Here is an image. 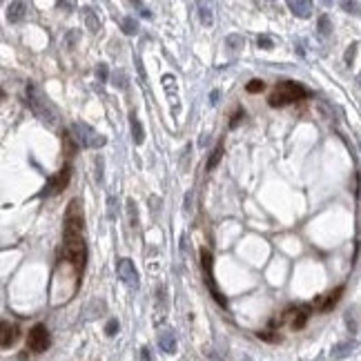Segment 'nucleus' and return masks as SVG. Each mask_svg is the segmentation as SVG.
<instances>
[{
    "label": "nucleus",
    "mask_w": 361,
    "mask_h": 361,
    "mask_svg": "<svg viewBox=\"0 0 361 361\" xmlns=\"http://www.w3.org/2000/svg\"><path fill=\"white\" fill-rule=\"evenodd\" d=\"M63 254L65 261L74 268V275L81 279L87 263V243H85V217L78 198H72L65 212L63 230Z\"/></svg>",
    "instance_id": "1"
},
{
    "label": "nucleus",
    "mask_w": 361,
    "mask_h": 361,
    "mask_svg": "<svg viewBox=\"0 0 361 361\" xmlns=\"http://www.w3.org/2000/svg\"><path fill=\"white\" fill-rule=\"evenodd\" d=\"M25 94H27V105L31 107V111H34L43 123H47V125H56L58 123V110L47 98V94H45L36 83H27Z\"/></svg>",
    "instance_id": "2"
},
{
    "label": "nucleus",
    "mask_w": 361,
    "mask_h": 361,
    "mask_svg": "<svg viewBox=\"0 0 361 361\" xmlns=\"http://www.w3.org/2000/svg\"><path fill=\"white\" fill-rule=\"evenodd\" d=\"M310 92L305 89L301 83L297 81H281L277 83L275 92L270 94L268 103L270 107H283V105H290V103H297L301 101V98H308Z\"/></svg>",
    "instance_id": "3"
},
{
    "label": "nucleus",
    "mask_w": 361,
    "mask_h": 361,
    "mask_svg": "<svg viewBox=\"0 0 361 361\" xmlns=\"http://www.w3.org/2000/svg\"><path fill=\"white\" fill-rule=\"evenodd\" d=\"M72 136L76 140V145L85 149H101L103 145L107 143V139L103 134H98L89 123H83V120H76L72 125Z\"/></svg>",
    "instance_id": "4"
},
{
    "label": "nucleus",
    "mask_w": 361,
    "mask_h": 361,
    "mask_svg": "<svg viewBox=\"0 0 361 361\" xmlns=\"http://www.w3.org/2000/svg\"><path fill=\"white\" fill-rule=\"evenodd\" d=\"M198 256H201L203 277H205V285H207V290H210V294H212L214 301H217V304L221 305V308H227V299H225V294H223L221 290H219L217 279H214V272H212V268H214V256H212V252L207 250V248H201Z\"/></svg>",
    "instance_id": "5"
},
{
    "label": "nucleus",
    "mask_w": 361,
    "mask_h": 361,
    "mask_svg": "<svg viewBox=\"0 0 361 361\" xmlns=\"http://www.w3.org/2000/svg\"><path fill=\"white\" fill-rule=\"evenodd\" d=\"M49 343H52V339H49V330L43 326V323H36L27 334V350L40 355V352H45L49 348Z\"/></svg>",
    "instance_id": "6"
},
{
    "label": "nucleus",
    "mask_w": 361,
    "mask_h": 361,
    "mask_svg": "<svg viewBox=\"0 0 361 361\" xmlns=\"http://www.w3.org/2000/svg\"><path fill=\"white\" fill-rule=\"evenodd\" d=\"M116 275H118V279L123 281V283L127 285L130 290H136L139 288V272H136V268H134V263H132V259H118L116 261Z\"/></svg>",
    "instance_id": "7"
},
{
    "label": "nucleus",
    "mask_w": 361,
    "mask_h": 361,
    "mask_svg": "<svg viewBox=\"0 0 361 361\" xmlns=\"http://www.w3.org/2000/svg\"><path fill=\"white\" fill-rule=\"evenodd\" d=\"M69 178H72V165H65L60 172H56L52 178L47 181V185H45V192L47 196H56V194H60L65 188H67Z\"/></svg>",
    "instance_id": "8"
},
{
    "label": "nucleus",
    "mask_w": 361,
    "mask_h": 361,
    "mask_svg": "<svg viewBox=\"0 0 361 361\" xmlns=\"http://www.w3.org/2000/svg\"><path fill=\"white\" fill-rule=\"evenodd\" d=\"M310 312H312L310 305H299V308L288 310V312H285V319L290 321V328H292V330H301V328L308 323Z\"/></svg>",
    "instance_id": "9"
},
{
    "label": "nucleus",
    "mask_w": 361,
    "mask_h": 361,
    "mask_svg": "<svg viewBox=\"0 0 361 361\" xmlns=\"http://www.w3.org/2000/svg\"><path fill=\"white\" fill-rule=\"evenodd\" d=\"M18 337H20L18 326H16V323H9V321H2V341H0V346L11 348L18 341Z\"/></svg>",
    "instance_id": "10"
},
{
    "label": "nucleus",
    "mask_w": 361,
    "mask_h": 361,
    "mask_svg": "<svg viewBox=\"0 0 361 361\" xmlns=\"http://www.w3.org/2000/svg\"><path fill=\"white\" fill-rule=\"evenodd\" d=\"M343 290H346V288H343V285H339V288H334L333 292H328L326 297L319 301V310H321V312H330V310H333L334 305L339 304V299H341Z\"/></svg>",
    "instance_id": "11"
},
{
    "label": "nucleus",
    "mask_w": 361,
    "mask_h": 361,
    "mask_svg": "<svg viewBox=\"0 0 361 361\" xmlns=\"http://www.w3.org/2000/svg\"><path fill=\"white\" fill-rule=\"evenodd\" d=\"M288 9L292 11L297 18H310V16H312V2H308V0H290Z\"/></svg>",
    "instance_id": "12"
},
{
    "label": "nucleus",
    "mask_w": 361,
    "mask_h": 361,
    "mask_svg": "<svg viewBox=\"0 0 361 361\" xmlns=\"http://www.w3.org/2000/svg\"><path fill=\"white\" fill-rule=\"evenodd\" d=\"M25 16H27V5L25 2L16 0V2L7 5V20L9 23H20V20H25Z\"/></svg>",
    "instance_id": "13"
},
{
    "label": "nucleus",
    "mask_w": 361,
    "mask_h": 361,
    "mask_svg": "<svg viewBox=\"0 0 361 361\" xmlns=\"http://www.w3.org/2000/svg\"><path fill=\"white\" fill-rule=\"evenodd\" d=\"M159 348L165 352V355H174L176 352V334L172 330H165V333L159 334Z\"/></svg>",
    "instance_id": "14"
},
{
    "label": "nucleus",
    "mask_w": 361,
    "mask_h": 361,
    "mask_svg": "<svg viewBox=\"0 0 361 361\" xmlns=\"http://www.w3.org/2000/svg\"><path fill=\"white\" fill-rule=\"evenodd\" d=\"M130 130H132V140H134L136 145H143L145 130H143V125H140V120H139V116H136L134 110L130 111Z\"/></svg>",
    "instance_id": "15"
},
{
    "label": "nucleus",
    "mask_w": 361,
    "mask_h": 361,
    "mask_svg": "<svg viewBox=\"0 0 361 361\" xmlns=\"http://www.w3.org/2000/svg\"><path fill=\"white\" fill-rule=\"evenodd\" d=\"M83 16H85V27L92 31V34H98V29H101V20H98L96 11L92 7H83Z\"/></svg>",
    "instance_id": "16"
},
{
    "label": "nucleus",
    "mask_w": 361,
    "mask_h": 361,
    "mask_svg": "<svg viewBox=\"0 0 361 361\" xmlns=\"http://www.w3.org/2000/svg\"><path fill=\"white\" fill-rule=\"evenodd\" d=\"M196 9H198V18H201V25H203V27H212V25H214V11H212V7H210V5H203V2H198Z\"/></svg>",
    "instance_id": "17"
},
{
    "label": "nucleus",
    "mask_w": 361,
    "mask_h": 361,
    "mask_svg": "<svg viewBox=\"0 0 361 361\" xmlns=\"http://www.w3.org/2000/svg\"><path fill=\"white\" fill-rule=\"evenodd\" d=\"M352 350H355V341H343V343H337V346L330 350V357H333V359H343V357H348Z\"/></svg>",
    "instance_id": "18"
},
{
    "label": "nucleus",
    "mask_w": 361,
    "mask_h": 361,
    "mask_svg": "<svg viewBox=\"0 0 361 361\" xmlns=\"http://www.w3.org/2000/svg\"><path fill=\"white\" fill-rule=\"evenodd\" d=\"M221 159H223V143H219L217 147L212 149V154H210V159H207V163H205V172H212V169L217 167L219 163H221Z\"/></svg>",
    "instance_id": "19"
},
{
    "label": "nucleus",
    "mask_w": 361,
    "mask_h": 361,
    "mask_svg": "<svg viewBox=\"0 0 361 361\" xmlns=\"http://www.w3.org/2000/svg\"><path fill=\"white\" fill-rule=\"evenodd\" d=\"M120 29H123V34L125 36H134L139 31V25L132 16H125V18H120Z\"/></svg>",
    "instance_id": "20"
},
{
    "label": "nucleus",
    "mask_w": 361,
    "mask_h": 361,
    "mask_svg": "<svg viewBox=\"0 0 361 361\" xmlns=\"http://www.w3.org/2000/svg\"><path fill=\"white\" fill-rule=\"evenodd\" d=\"M317 29H319V36H323V38L333 34V23H330V18H328V16H321Z\"/></svg>",
    "instance_id": "21"
},
{
    "label": "nucleus",
    "mask_w": 361,
    "mask_h": 361,
    "mask_svg": "<svg viewBox=\"0 0 361 361\" xmlns=\"http://www.w3.org/2000/svg\"><path fill=\"white\" fill-rule=\"evenodd\" d=\"M111 85H114L116 89H125L127 87V74L123 72V69H118V72L111 76Z\"/></svg>",
    "instance_id": "22"
},
{
    "label": "nucleus",
    "mask_w": 361,
    "mask_h": 361,
    "mask_svg": "<svg viewBox=\"0 0 361 361\" xmlns=\"http://www.w3.org/2000/svg\"><path fill=\"white\" fill-rule=\"evenodd\" d=\"M127 214H130V225H132V227L139 225V212H136L134 198H127Z\"/></svg>",
    "instance_id": "23"
},
{
    "label": "nucleus",
    "mask_w": 361,
    "mask_h": 361,
    "mask_svg": "<svg viewBox=\"0 0 361 361\" xmlns=\"http://www.w3.org/2000/svg\"><path fill=\"white\" fill-rule=\"evenodd\" d=\"M265 89V83L263 81H259V78H254V81H250L246 85V92L248 94H261Z\"/></svg>",
    "instance_id": "24"
},
{
    "label": "nucleus",
    "mask_w": 361,
    "mask_h": 361,
    "mask_svg": "<svg viewBox=\"0 0 361 361\" xmlns=\"http://www.w3.org/2000/svg\"><path fill=\"white\" fill-rule=\"evenodd\" d=\"M346 323H348V330H350L352 334L357 333V310L355 308H350L346 312Z\"/></svg>",
    "instance_id": "25"
},
{
    "label": "nucleus",
    "mask_w": 361,
    "mask_h": 361,
    "mask_svg": "<svg viewBox=\"0 0 361 361\" xmlns=\"http://www.w3.org/2000/svg\"><path fill=\"white\" fill-rule=\"evenodd\" d=\"M96 78L101 83H107L110 81V67H107V63H98L96 67Z\"/></svg>",
    "instance_id": "26"
},
{
    "label": "nucleus",
    "mask_w": 361,
    "mask_h": 361,
    "mask_svg": "<svg viewBox=\"0 0 361 361\" xmlns=\"http://www.w3.org/2000/svg\"><path fill=\"white\" fill-rule=\"evenodd\" d=\"M225 47H230L232 52H236V49L243 47V38H241V36H227V38H225Z\"/></svg>",
    "instance_id": "27"
},
{
    "label": "nucleus",
    "mask_w": 361,
    "mask_h": 361,
    "mask_svg": "<svg viewBox=\"0 0 361 361\" xmlns=\"http://www.w3.org/2000/svg\"><path fill=\"white\" fill-rule=\"evenodd\" d=\"M243 118H246V111H243V110H241V107H239V110H236L234 114H232V120H230V130H234V127H239V123H241V120H243Z\"/></svg>",
    "instance_id": "28"
},
{
    "label": "nucleus",
    "mask_w": 361,
    "mask_h": 361,
    "mask_svg": "<svg viewBox=\"0 0 361 361\" xmlns=\"http://www.w3.org/2000/svg\"><path fill=\"white\" fill-rule=\"evenodd\" d=\"M116 333H118V319H110L105 326V334L107 337H114Z\"/></svg>",
    "instance_id": "29"
},
{
    "label": "nucleus",
    "mask_w": 361,
    "mask_h": 361,
    "mask_svg": "<svg viewBox=\"0 0 361 361\" xmlns=\"http://www.w3.org/2000/svg\"><path fill=\"white\" fill-rule=\"evenodd\" d=\"M357 54V43H352L350 47L346 49V56H343V60H346V65H352V58H355Z\"/></svg>",
    "instance_id": "30"
},
{
    "label": "nucleus",
    "mask_w": 361,
    "mask_h": 361,
    "mask_svg": "<svg viewBox=\"0 0 361 361\" xmlns=\"http://www.w3.org/2000/svg\"><path fill=\"white\" fill-rule=\"evenodd\" d=\"M256 43H259L261 49H272V47H275V43H272V38H270V36H259V40H256Z\"/></svg>",
    "instance_id": "31"
},
{
    "label": "nucleus",
    "mask_w": 361,
    "mask_h": 361,
    "mask_svg": "<svg viewBox=\"0 0 361 361\" xmlns=\"http://www.w3.org/2000/svg\"><path fill=\"white\" fill-rule=\"evenodd\" d=\"M339 5H341V9H346L348 14H359V5H357V2H346V0H343Z\"/></svg>",
    "instance_id": "32"
},
{
    "label": "nucleus",
    "mask_w": 361,
    "mask_h": 361,
    "mask_svg": "<svg viewBox=\"0 0 361 361\" xmlns=\"http://www.w3.org/2000/svg\"><path fill=\"white\" fill-rule=\"evenodd\" d=\"M149 210H152V214H159L161 212V196H149Z\"/></svg>",
    "instance_id": "33"
},
{
    "label": "nucleus",
    "mask_w": 361,
    "mask_h": 361,
    "mask_svg": "<svg viewBox=\"0 0 361 361\" xmlns=\"http://www.w3.org/2000/svg\"><path fill=\"white\" fill-rule=\"evenodd\" d=\"M107 219H116V196H110V201H107Z\"/></svg>",
    "instance_id": "34"
},
{
    "label": "nucleus",
    "mask_w": 361,
    "mask_h": 361,
    "mask_svg": "<svg viewBox=\"0 0 361 361\" xmlns=\"http://www.w3.org/2000/svg\"><path fill=\"white\" fill-rule=\"evenodd\" d=\"M96 181H103V156H96Z\"/></svg>",
    "instance_id": "35"
},
{
    "label": "nucleus",
    "mask_w": 361,
    "mask_h": 361,
    "mask_svg": "<svg viewBox=\"0 0 361 361\" xmlns=\"http://www.w3.org/2000/svg\"><path fill=\"white\" fill-rule=\"evenodd\" d=\"M134 7H139V14L143 16V18H147V20L152 18V11H149L147 7H143V2H134Z\"/></svg>",
    "instance_id": "36"
},
{
    "label": "nucleus",
    "mask_w": 361,
    "mask_h": 361,
    "mask_svg": "<svg viewBox=\"0 0 361 361\" xmlns=\"http://www.w3.org/2000/svg\"><path fill=\"white\" fill-rule=\"evenodd\" d=\"M256 337L263 339V341H279L281 337H277V334H270V333H256Z\"/></svg>",
    "instance_id": "37"
},
{
    "label": "nucleus",
    "mask_w": 361,
    "mask_h": 361,
    "mask_svg": "<svg viewBox=\"0 0 361 361\" xmlns=\"http://www.w3.org/2000/svg\"><path fill=\"white\" fill-rule=\"evenodd\" d=\"M190 210H192V190L185 194V205H183V212L185 214H190Z\"/></svg>",
    "instance_id": "38"
},
{
    "label": "nucleus",
    "mask_w": 361,
    "mask_h": 361,
    "mask_svg": "<svg viewBox=\"0 0 361 361\" xmlns=\"http://www.w3.org/2000/svg\"><path fill=\"white\" fill-rule=\"evenodd\" d=\"M76 31H69L67 34V38H65V45H67V47H74V43H76Z\"/></svg>",
    "instance_id": "39"
},
{
    "label": "nucleus",
    "mask_w": 361,
    "mask_h": 361,
    "mask_svg": "<svg viewBox=\"0 0 361 361\" xmlns=\"http://www.w3.org/2000/svg\"><path fill=\"white\" fill-rule=\"evenodd\" d=\"M136 67H139V72H140V78L145 81V69H143V60H140V56H136Z\"/></svg>",
    "instance_id": "40"
},
{
    "label": "nucleus",
    "mask_w": 361,
    "mask_h": 361,
    "mask_svg": "<svg viewBox=\"0 0 361 361\" xmlns=\"http://www.w3.org/2000/svg\"><path fill=\"white\" fill-rule=\"evenodd\" d=\"M58 7H60V9H74L76 2H58Z\"/></svg>",
    "instance_id": "41"
},
{
    "label": "nucleus",
    "mask_w": 361,
    "mask_h": 361,
    "mask_svg": "<svg viewBox=\"0 0 361 361\" xmlns=\"http://www.w3.org/2000/svg\"><path fill=\"white\" fill-rule=\"evenodd\" d=\"M210 103H212V105H217L219 103V89H214V92L210 94Z\"/></svg>",
    "instance_id": "42"
},
{
    "label": "nucleus",
    "mask_w": 361,
    "mask_h": 361,
    "mask_svg": "<svg viewBox=\"0 0 361 361\" xmlns=\"http://www.w3.org/2000/svg\"><path fill=\"white\" fill-rule=\"evenodd\" d=\"M140 357H143V361H152V359H149V350H147V348L140 350Z\"/></svg>",
    "instance_id": "43"
}]
</instances>
